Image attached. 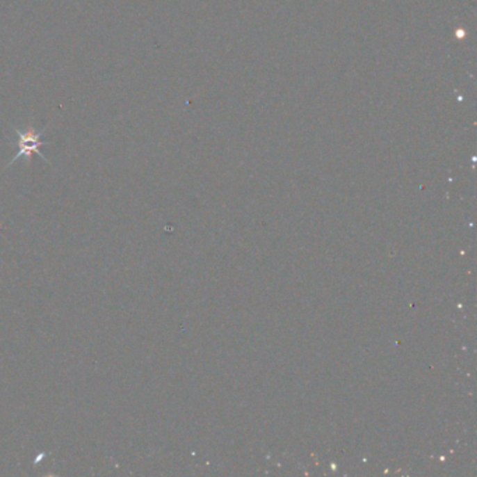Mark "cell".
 Listing matches in <instances>:
<instances>
[{
	"instance_id": "cell-1",
	"label": "cell",
	"mask_w": 477,
	"mask_h": 477,
	"mask_svg": "<svg viewBox=\"0 0 477 477\" xmlns=\"http://www.w3.org/2000/svg\"><path fill=\"white\" fill-rule=\"evenodd\" d=\"M47 131V128H42L41 131H35L34 128H31V127H27L26 129H15V132L17 134V138H19V153L12 159V161L8 164V168L13 164V163H16L17 160H20V159H26L27 160V163H30L31 161V157H33V154H38L44 161H47V163H49L47 159H45V156L40 152V149L42 147V146H47L48 145V142H44V140H41V136L44 135V132Z\"/></svg>"
},
{
	"instance_id": "cell-2",
	"label": "cell",
	"mask_w": 477,
	"mask_h": 477,
	"mask_svg": "<svg viewBox=\"0 0 477 477\" xmlns=\"http://www.w3.org/2000/svg\"><path fill=\"white\" fill-rule=\"evenodd\" d=\"M0 229H2V227H0Z\"/></svg>"
}]
</instances>
